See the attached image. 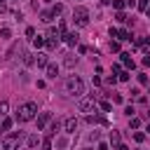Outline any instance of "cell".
<instances>
[{
	"mask_svg": "<svg viewBox=\"0 0 150 150\" xmlns=\"http://www.w3.org/2000/svg\"><path fill=\"white\" fill-rule=\"evenodd\" d=\"M35 112H38V103L28 101V103L19 105V110H16V120H19V122H30V120L35 117Z\"/></svg>",
	"mask_w": 150,
	"mask_h": 150,
	"instance_id": "obj_1",
	"label": "cell"
},
{
	"mask_svg": "<svg viewBox=\"0 0 150 150\" xmlns=\"http://www.w3.org/2000/svg\"><path fill=\"white\" fill-rule=\"evenodd\" d=\"M66 94H70V96H82V94H84V82H82L77 75L68 77V80H66Z\"/></svg>",
	"mask_w": 150,
	"mask_h": 150,
	"instance_id": "obj_2",
	"label": "cell"
},
{
	"mask_svg": "<svg viewBox=\"0 0 150 150\" xmlns=\"http://www.w3.org/2000/svg\"><path fill=\"white\" fill-rule=\"evenodd\" d=\"M73 21L77 26H87L89 23V9L87 7H75L73 9Z\"/></svg>",
	"mask_w": 150,
	"mask_h": 150,
	"instance_id": "obj_3",
	"label": "cell"
},
{
	"mask_svg": "<svg viewBox=\"0 0 150 150\" xmlns=\"http://www.w3.org/2000/svg\"><path fill=\"white\" fill-rule=\"evenodd\" d=\"M21 138H23V134H21V131H14L12 136H7V138L2 141V150H16L19 143H21Z\"/></svg>",
	"mask_w": 150,
	"mask_h": 150,
	"instance_id": "obj_4",
	"label": "cell"
},
{
	"mask_svg": "<svg viewBox=\"0 0 150 150\" xmlns=\"http://www.w3.org/2000/svg\"><path fill=\"white\" fill-rule=\"evenodd\" d=\"M77 108H80V112H94L96 110V105H94V98H82L80 103H77Z\"/></svg>",
	"mask_w": 150,
	"mask_h": 150,
	"instance_id": "obj_5",
	"label": "cell"
},
{
	"mask_svg": "<svg viewBox=\"0 0 150 150\" xmlns=\"http://www.w3.org/2000/svg\"><path fill=\"white\" fill-rule=\"evenodd\" d=\"M77 127H80V122H77L75 117H68V120L63 122V129H66V134H75V131H77Z\"/></svg>",
	"mask_w": 150,
	"mask_h": 150,
	"instance_id": "obj_6",
	"label": "cell"
},
{
	"mask_svg": "<svg viewBox=\"0 0 150 150\" xmlns=\"http://www.w3.org/2000/svg\"><path fill=\"white\" fill-rule=\"evenodd\" d=\"M49 120H52V115H49V112H42V115L38 117V131H42V129L47 127V122H49Z\"/></svg>",
	"mask_w": 150,
	"mask_h": 150,
	"instance_id": "obj_7",
	"label": "cell"
},
{
	"mask_svg": "<svg viewBox=\"0 0 150 150\" xmlns=\"http://www.w3.org/2000/svg\"><path fill=\"white\" fill-rule=\"evenodd\" d=\"M35 66H38V68H47V66H49L47 54H40V52H38V56H35Z\"/></svg>",
	"mask_w": 150,
	"mask_h": 150,
	"instance_id": "obj_8",
	"label": "cell"
},
{
	"mask_svg": "<svg viewBox=\"0 0 150 150\" xmlns=\"http://www.w3.org/2000/svg\"><path fill=\"white\" fill-rule=\"evenodd\" d=\"M47 77H49V80H56V77H59V66L49 63V66H47Z\"/></svg>",
	"mask_w": 150,
	"mask_h": 150,
	"instance_id": "obj_9",
	"label": "cell"
},
{
	"mask_svg": "<svg viewBox=\"0 0 150 150\" xmlns=\"http://www.w3.org/2000/svg\"><path fill=\"white\" fill-rule=\"evenodd\" d=\"M77 38H80L77 33H63V40H66L70 47H73V45H77Z\"/></svg>",
	"mask_w": 150,
	"mask_h": 150,
	"instance_id": "obj_10",
	"label": "cell"
},
{
	"mask_svg": "<svg viewBox=\"0 0 150 150\" xmlns=\"http://www.w3.org/2000/svg\"><path fill=\"white\" fill-rule=\"evenodd\" d=\"M75 63H77V56H75V54H66V59H63V66H66V68H73Z\"/></svg>",
	"mask_w": 150,
	"mask_h": 150,
	"instance_id": "obj_11",
	"label": "cell"
},
{
	"mask_svg": "<svg viewBox=\"0 0 150 150\" xmlns=\"http://www.w3.org/2000/svg\"><path fill=\"white\" fill-rule=\"evenodd\" d=\"M122 63H124L127 68H131V70H134V66H136V63H134V59H131V54H127V52L122 54Z\"/></svg>",
	"mask_w": 150,
	"mask_h": 150,
	"instance_id": "obj_12",
	"label": "cell"
},
{
	"mask_svg": "<svg viewBox=\"0 0 150 150\" xmlns=\"http://www.w3.org/2000/svg\"><path fill=\"white\" fill-rule=\"evenodd\" d=\"M40 16H42V21H45V23H49V21H52V19H54L56 14H54V9H45V12L40 14Z\"/></svg>",
	"mask_w": 150,
	"mask_h": 150,
	"instance_id": "obj_13",
	"label": "cell"
},
{
	"mask_svg": "<svg viewBox=\"0 0 150 150\" xmlns=\"http://www.w3.org/2000/svg\"><path fill=\"white\" fill-rule=\"evenodd\" d=\"M21 59H23V63H26V66H33V63H35V54H30V52H23V56H21Z\"/></svg>",
	"mask_w": 150,
	"mask_h": 150,
	"instance_id": "obj_14",
	"label": "cell"
},
{
	"mask_svg": "<svg viewBox=\"0 0 150 150\" xmlns=\"http://www.w3.org/2000/svg\"><path fill=\"white\" fill-rule=\"evenodd\" d=\"M117 38H120V40H131V33H129L127 28H122V30H117Z\"/></svg>",
	"mask_w": 150,
	"mask_h": 150,
	"instance_id": "obj_15",
	"label": "cell"
},
{
	"mask_svg": "<svg viewBox=\"0 0 150 150\" xmlns=\"http://www.w3.org/2000/svg\"><path fill=\"white\" fill-rule=\"evenodd\" d=\"M45 42H47V40H45L42 35H38V38H33V47H38V49H40V47H45Z\"/></svg>",
	"mask_w": 150,
	"mask_h": 150,
	"instance_id": "obj_16",
	"label": "cell"
},
{
	"mask_svg": "<svg viewBox=\"0 0 150 150\" xmlns=\"http://www.w3.org/2000/svg\"><path fill=\"white\" fill-rule=\"evenodd\" d=\"M0 129H2V131H9V129H12V120H9V117H5V120H2V124H0Z\"/></svg>",
	"mask_w": 150,
	"mask_h": 150,
	"instance_id": "obj_17",
	"label": "cell"
},
{
	"mask_svg": "<svg viewBox=\"0 0 150 150\" xmlns=\"http://www.w3.org/2000/svg\"><path fill=\"white\" fill-rule=\"evenodd\" d=\"M0 38H2V40H9V38H12V30H9V28H0Z\"/></svg>",
	"mask_w": 150,
	"mask_h": 150,
	"instance_id": "obj_18",
	"label": "cell"
},
{
	"mask_svg": "<svg viewBox=\"0 0 150 150\" xmlns=\"http://www.w3.org/2000/svg\"><path fill=\"white\" fill-rule=\"evenodd\" d=\"M56 42H59V38H49L45 45H47V49H54V47H56Z\"/></svg>",
	"mask_w": 150,
	"mask_h": 150,
	"instance_id": "obj_19",
	"label": "cell"
},
{
	"mask_svg": "<svg viewBox=\"0 0 150 150\" xmlns=\"http://www.w3.org/2000/svg\"><path fill=\"white\" fill-rule=\"evenodd\" d=\"M134 141H136V143H143V141H145V134H143V131H136V134H134Z\"/></svg>",
	"mask_w": 150,
	"mask_h": 150,
	"instance_id": "obj_20",
	"label": "cell"
},
{
	"mask_svg": "<svg viewBox=\"0 0 150 150\" xmlns=\"http://www.w3.org/2000/svg\"><path fill=\"white\" fill-rule=\"evenodd\" d=\"M38 143H40V138H38V136H28V148H35Z\"/></svg>",
	"mask_w": 150,
	"mask_h": 150,
	"instance_id": "obj_21",
	"label": "cell"
},
{
	"mask_svg": "<svg viewBox=\"0 0 150 150\" xmlns=\"http://www.w3.org/2000/svg\"><path fill=\"white\" fill-rule=\"evenodd\" d=\"M148 7H150V0H138V9L141 12H145Z\"/></svg>",
	"mask_w": 150,
	"mask_h": 150,
	"instance_id": "obj_22",
	"label": "cell"
},
{
	"mask_svg": "<svg viewBox=\"0 0 150 150\" xmlns=\"http://www.w3.org/2000/svg\"><path fill=\"white\" fill-rule=\"evenodd\" d=\"M101 110H103V112H110V110H112V105H110L108 101H101Z\"/></svg>",
	"mask_w": 150,
	"mask_h": 150,
	"instance_id": "obj_23",
	"label": "cell"
},
{
	"mask_svg": "<svg viewBox=\"0 0 150 150\" xmlns=\"http://www.w3.org/2000/svg\"><path fill=\"white\" fill-rule=\"evenodd\" d=\"M124 5H127V0H112V7H115V9H122Z\"/></svg>",
	"mask_w": 150,
	"mask_h": 150,
	"instance_id": "obj_24",
	"label": "cell"
},
{
	"mask_svg": "<svg viewBox=\"0 0 150 150\" xmlns=\"http://www.w3.org/2000/svg\"><path fill=\"white\" fill-rule=\"evenodd\" d=\"M115 19H117V21H122V23H124V21H129V19H127V14H124V12H117V14H115Z\"/></svg>",
	"mask_w": 150,
	"mask_h": 150,
	"instance_id": "obj_25",
	"label": "cell"
},
{
	"mask_svg": "<svg viewBox=\"0 0 150 150\" xmlns=\"http://www.w3.org/2000/svg\"><path fill=\"white\" fill-rule=\"evenodd\" d=\"M7 108H9L7 101H0V115H7Z\"/></svg>",
	"mask_w": 150,
	"mask_h": 150,
	"instance_id": "obj_26",
	"label": "cell"
},
{
	"mask_svg": "<svg viewBox=\"0 0 150 150\" xmlns=\"http://www.w3.org/2000/svg\"><path fill=\"white\" fill-rule=\"evenodd\" d=\"M138 82H141V84H148V75H145V73H138Z\"/></svg>",
	"mask_w": 150,
	"mask_h": 150,
	"instance_id": "obj_27",
	"label": "cell"
},
{
	"mask_svg": "<svg viewBox=\"0 0 150 150\" xmlns=\"http://www.w3.org/2000/svg\"><path fill=\"white\" fill-rule=\"evenodd\" d=\"M134 112H136V110H134L131 105H127V108H124V115H127V117H134Z\"/></svg>",
	"mask_w": 150,
	"mask_h": 150,
	"instance_id": "obj_28",
	"label": "cell"
},
{
	"mask_svg": "<svg viewBox=\"0 0 150 150\" xmlns=\"http://www.w3.org/2000/svg\"><path fill=\"white\" fill-rule=\"evenodd\" d=\"M129 124H131V129H136V127H141V120H138V117H131Z\"/></svg>",
	"mask_w": 150,
	"mask_h": 150,
	"instance_id": "obj_29",
	"label": "cell"
},
{
	"mask_svg": "<svg viewBox=\"0 0 150 150\" xmlns=\"http://www.w3.org/2000/svg\"><path fill=\"white\" fill-rule=\"evenodd\" d=\"M42 148H45V150H52V138H45V141H42Z\"/></svg>",
	"mask_w": 150,
	"mask_h": 150,
	"instance_id": "obj_30",
	"label": "cell"
},
{
	"mask_svg": "<svg viewBox=\"0 0 150 150\" xmlns=\"http://www.w3.org/2000/svg\"><path fill=\"white\" fill-rule=\"evenodd\" d=\"M52 9H54V14H56V16H59V14H61V12H63V5H54V7H52Z\"/></svg>",
	"mask_w": 150,
	"mask_h": 150,
	"instance_id": "obj_31",
	"label": "cell"
},
{
	"mask_svg": "<svg viewBox=\"0 0 150 150\" xmlns=\"http://www.w3.org/2000/svg\"><path fill=\"white\" fill-rule=\"evenodd\" d=\"M120 80L127 82V80H129V73H127V70H120Z\"/></svg>",
	"mask_w": 150,
	"mask_h": 150,
	"instance_id": "obj_32",
	"label": "cell"
},
{
	"mask_svg": "<svg viewBox=\"0 0 150 150\" xmlns=\"http://www.w3.org/2000/svg\"><path fill=\"white\" fill-rule=\"evenodd\" d=\"M110 141H112V143H120V134L112 131V134H110Z\"/></svg>",
	"mask_w": 150,
	"mask_h": 150,
	"instance_id": "obj_33",
	"label": "cell"
},
{
	"mask_svg": "<svg viewBox=\"0 0 150 150\" xmlns=\"http://www.w3.org/2000/svg\"><path fill=\"white\" fill-rule=\"evenodd\" d=\"M26 35H28V38H35V28L28 26V28H26Z\"/></svg>",
	"mask_w": 150,
	"mask_h": 150,
	"instance_id": "obj_34",
	"label": "cell"
},
{
	"mask_svg": "<svg viewBox=\"0 0 150 150\" xmlns=\"http://www.w3.org/2000/svg\"><path fill=\"white\" fill-rule=\"evenodd\" d=\"M110 49L112 52H120V42H110Z\"/></svg>",
	"mask_w": 150,
	"mask_h": 150,
	"instance_id": "obj_35",
	"label": "cell"
},
{
	"mask_svg": "<svg viewBox=\"0 0 150 150\" xmlns=\"http://www.w3.org/2000/svg\"><path fill=\"white\" fill-rule=\"evenodd\" d=\"M143 66H150V54H148V56L143 59Z\"/></svg>",
	"mask_w": 150,
	"mask_h": 150,
	"instance_id": "obj_36",
	"label": "cell"
},
{
	"mask_svg": "<svg viewBox=\"0 0 150 150\" xmlns=\"http://www.w3.org/2000/svg\"><path fill=\"white\" fill-rule=\"evenodd\" d=\"M98 150H108V143H98Z\"/></svg>",
	"mask_w": 150,
	"mask_h": 150,
	"instance_id": "obj_37",
	"label": "cell"
},
{
	"mask_svg": "<svg viewBox=\"0 0 150 150\" xmlns=\"http://www.w3.org/2000/svg\"><path fill=\"white\" fill-rule=\"evenodd\" d=\"M117 150H129V148H127L124 143H120V145H117Z\"/></svg>",
	"mask_w": 150,
	"mask_h": 150,
	"instance_id": "obj_38",
	"label": "cell"
},
{
	"mask_svg": "<svg viewBox=\"0 0 150 150\" xmlns=\"http://www.w3.org/2000/svg\"><path fill=\"white\" fill-rule=\"evenodd\" d=\"M5 9H7V7H5V2L0 0V12H5Z\"/></svg>",
	"mask_w": 150,
	"mask_h": 150,
	"instance_id": "obj_39",
	"label": "cell"
},
{
	"mask_svg": "<svg viewBox=\"0 0 150 150\" xmlns=\"http://www.w3.org/2000/svg\"><path fill=\"white\" fill-rule=\"evenodd\" d=\"M101 2H103V5H112V0H101Z\"/></svg>",
	"mask_w": 150,
	"mask_h": 150,
	"instance_id": "obj_40",
	"label": "cell"
},
{
	"mask_svg": "<svg viewBox=\"0 0 150 150\" xmlns=\"http://www.w3.org/2000/svg\"><path fill=\"white\" fill-rule=\"evenodd\" d=\"M148 131H150V122H148Z\"/></svg>",
	"mask_w": 150,
	"mask_h": 150,
	"instance_id": "obj_41",
	"label": "cell"
},
{
	"mask_svg": "<svg viewBox=\"0 0 150 150\" xmlns=\"http://www.w3.org/2000/svg\"><path fill=\"white\" fill-rule=\"evenodd\" d=\"M45 2H54V0H45Z\"/></svg>",
	"mask_w": 150,
	"mask_h": 150,
	"instance_id": "obj_42",
	"label": "cell"
},
{
	"mask_svg": "<svg viewBox=\"0 0 150 150\" xmlns=\"http://www.w3.org/2000/svg\"><path fill=\"white\" fill-rule=\"evenodd\" d=\"M84 150H91V148H84Z\"/></svg>",
	"mask_w": 150,
	"mask_h": 150,
	"instance_id": "obj_43",
	"label": "cell"
}]
</instances>
